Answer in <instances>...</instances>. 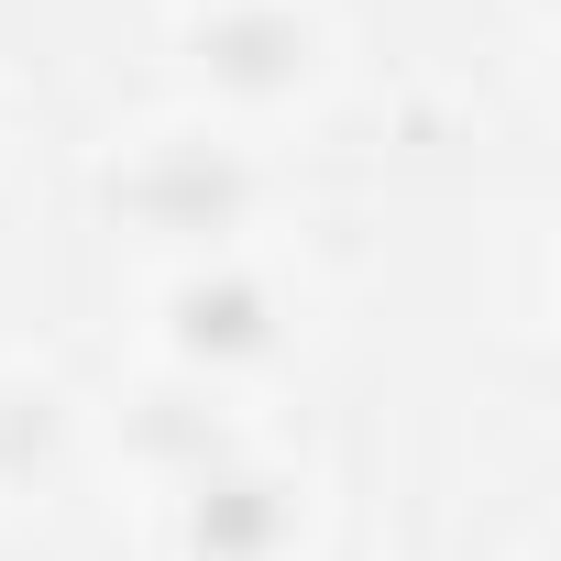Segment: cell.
I'll list each match as a JSON object with an SVG mask.
<instances>
[{"label":"cell","mask_w":561,"mask_h":561,"mask_svg":"<svg viewBox=\"0 0 561 561\" xmlns=\"http://www.w3.org/2000/svg\"><path fill=\"white\" fill-rule=\"evenodd\" d=\"M298 539V484L287 473H253V462H220L187 484V561H275Z\"/></svg>","instance_id":"7a4b0ae2"},{"label":"cell","mask_w":561,"mask_h":561,"mask_svg":"<svg viewBox=\"0 0 561 561\" xmlns=\"http://www.w3.org/2000/svg\"><path fill=\"white\" fill-rule=\"evenodd\" d=\"M165 331L187 364H264L275 353V298L253 287V275H187V287L165 298Z\"/></svg>","instance_id":"277c9868"},{"label":"cell","mask_w":561,"mask_h":561,"mask_svg":"<svg viewBox=\"0 0 561 561\" xmlns=\"http://www.w3.org/2000/svg\"><path fill=\"white\" fill-rule=\"evenodd\" d=\"M133 451H154V462H176V473L198 484V473L231 462V430H220V408H198L187 386H154V397L133 408Z\"/></svg>","instance_id":"5b68a950"},{"label":"cell","mask_w":561,"mask_h":561,"mask_svg":"<svg viewBox=\"0 0 561 561\" xmlns=\"http://www.w3.org/2000/svg\"><path fill=\"white\" fill-rule=\"evenodd\" d=\"M111 209L144 220V231H165V242H231L242 209H253V165L231 144H209V133H176L144 165L111 176Z\"/></svg>","instance_id":"6da1fadb"},{"label":"cell","mask_w":561,"mask_h":561,"mask_svg":"<svg viewBox=\"0 0 561 561\" xmlns=\"http://www.w3.org/2000/svg\"><path fill=\"white\" fill-rule=\"evenodd\" d=\"M56 451V397L45 386H0V484H23Z\"/></svg>","instance_id":"8992f818"},{"label":"cell","mask_w":561,"mask_h":561,"mask_svg":"<svg viewBox=\"0 0 561 561\" xmlns=\"http://www.w3.org/2000/svg\"><path fill=\"white\" fill-rule=\"evenodd\" d=\"M309 56H320V34H309V12H209L198 23V67H209V89H231V100H287L298 78H309Z\"/></svg>","instance_id":"3957f363"}]
</instances>
